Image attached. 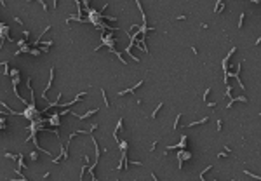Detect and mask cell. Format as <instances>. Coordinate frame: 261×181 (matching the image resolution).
I'll return each mask as SVG.
<instances>
[{"instance_id": "obj_1", "label": "cell", "mask_w": 261, "mask_h": 181, "mask_svg": "<svg viewBox=\"0 0 261 181\" xmlns=\"http://www.w3.org/2000/svg\"><path fill=\"white\" fill-rule=\"evenodd\" d=\"M52 80H54V68H51V73H49V84L45 85V89H44V92H42V97L45 99V96H47V91L51 89V85H52Z\"/></svg>"}, {"instance_id": "obj_2", "label": "cell", "mask_w": 261, "mask_h": 181, "mask_svg": "<svg viewBox=\"0 0 261 181\" xmlns=\"http://www.w3.org/2000/svg\"><path fill=\"white\" fill-rule=\"evenodd\" d=\"M97 111H99V110H97V108H94V110H89V111H87V113H84V115H78V113H75V111H71V115H75L77 118H82V120H84V118H87V117H91V115H94V113H97Z\"/></svg>"}, {"instance_id": "obj_3", "label": "cell", "mask_w": 261, "mask_h": 181, "mask_svg": "<svg viewBox=\"0 0 261 181\" xmlns=\"http://www.w3.org/2000/svg\"><path fill=\"white\" fill-rule=\"evenodd\" d=\"M235 101H242V103H247L249 99H247L246 96H237V97H232V99H230V103L226 105V108H232V105H233Z\"/></svg>"}, {"instance_id": "obj_4", "label": "cell", "mask_w": 261, "mask_h": 181, "mask_svg": "<svg viewBox=\"0 0 261 181\" xmlns=\"http://www.w3.org/2000/svg\"><path fill=\"white\" fill-rule=\"evenodd\" d=\"M141 85H143V80H139V82H137V84H134L132 87H129V89H125V91H120L118 94H120V96H122V94H127V92H134V91H136L137 87H141Z\"/></svg>"}, {"instance_id": "obj_5", "label": "cell", "mask_w": 261, "mask_h": 181, "mask_svg": "<svg viewBox=\"0 0 261 181\" xmlns=\"http://www.w3.org/2000/svg\"><path fill=\"white\" fill-rule=\"evenodd\" d=\"M186 139H188L186 136H181V143H178V145H174V146H169L167 150H174V148H185V146H186ZM167 150H165V152H167Z\"/></svg>"}, {"instance_id": "obj_6", "label": "cell", "mask_w": 261, "mask_h": 181, "mask_svg": "<svg viewBox=\"0 0 261 181\" xmlns=\"http://www.w3.org/2000/svg\"><path fill=\"white\" fill-rule=\"evenodd\" d=\"M209 120V117H204V118H200V120H197V122H190L186 127H195V125H200V124H204V122H207Z\"/></svg>"}, {"instance_id": "obj_7", "label": "cell", "mask_w": 261, "mask_h": 181, "mask_svg": "<svg viewBox=\"0 0 261 181\" xmlns=\"http://www.w3.org/2000/svg\"><path fill=\"white\" fill-rule=\"evenodd\" d=\"M118 146H120V152H127V146H129V143L125 141V139H122V141H118Z\"/></svg>"}, {"instance_id": "obj_8", "label": "cell", "mask_w": 261, "mask_h": 181, "mask_svg": "<svg viewBox=\"0 0 261 181\" xmlns=\"http://www.w3.org/2000/svg\"><path fill=\"white\" fill-rule=\"evenodd\" d=\"M120 127H122V118L117 122V127H115V131H113V138H115V139H117V132L120 131Z\"/></svg>"}, {"instance_id": "obj_9", "label": "cell", "mask_w": 261, "mask_h": 181, "mask_svg": "<svg viewBox=\"0 0 261 181\" xmlns=\"http://www.w3.org/2000/svg\"><path fill=\"white\" fill-rule=\"evenodd\" d=\"M211 169H212V166H209V167H206V169H204L202 172H200V179H202V181H206V172H209Z\"/></svg>"}, {"instance_id": "obj_10", "label": "cell", "mask_w": 261, "mask_h": 181, "mask_svg": "<svg viewBox=\"0 0 261 181\" xmlns=\"http://www.w3.org/2000/svg\"><path fill=\"white\" fill-rule=\"evenodd\" d=\"M101 96H103V99H105V105L110 108V101H108V97H106V92H105V89H101Z\"/></svg>"}, {"instance_id": "obj_11", "label": "cell", "mask_w": 261, "mask_h": 181, "mask_svg": "<svg viewBox=\"0 0 261 181\" xmlns=\"http://www.w3.org/2000/svg\"><path fill=\"white\" fill-rule=\"evenodd\" d=\"M244 19H246V12H242V14H240V19H238V28H242V25H244Z\"/></svg>"}, {"instance_id": "obj_12", "label": "cell", "mask_w": 261, "mask_h": 181, "mask_svg": "<svg viewBox=\"0 0 261 181\" xmlns=\"http://www.w3.org/2000/svg\"><path fill=\"white\" fill-rule=\"evenodd\" d=\"M162 106H164V103H158V106H157V108H155V111H153V113H151V117H153V118H155V117H157V113H158V111H160V108H162Z\"/></svg>"}, {"instance_id": "obj_13", "label": "cell", "mask_w": 261, "mask_h": 181, "mask_svg": "<svg viewBox=\"0 0 261 181\" xmlns=\"http://www.w3.org/2000/svg\"><path fill=\"white\" fill-rule=\"evenodd\" d=\"M5 157H7V158H12V160L19 158V155H16V153H9V152H5Z\"/></svg>"}, {"instance_id": "obj_14", "label": "cell", "mask_w": 261, "mask_h": 181, "mask_svg": "<svg viewBox=\"0 0 261 181\" xmlns=\"http://www.w3.org/2000/svg\"><path fill=\"white\" fill-rule=\"evenodd\" d=\"M30 158L33 160V162H37V160H38V153H37V152H31V153H30Z\"/></svg>"}, {"instance_id": "obj_15", "label": "cell", "mask_w": 261, "mask_h": 181, "mask_svg": "<svg viewBox=\"0 0 261 181\" xmlns=\"http://www.w3.org/2000/svg\"><path fill=\"white\" fill-rule=\"evenodd\" d=\"M179 118H181V113H179V115L176 117V120H174V125H172V129H174V131L178 129V124H179Z\"/></svg>"}, {"instance_id": "obj_16", "label": "cell", "mask_w": 261, "mask_h": 181, "mask_svg": "<svg viewBox=\"0 0 261 181\" xmlns=\"http://www.w3.org/2000/svg\"><path fill=\"white\" fill-rule=\"evenodd\" d=\"M244 174H247V176H251V178H254V179H258V181H259V179H261V178H259V176H258V174H251V172H249V171H244Z\"/></svg>"}, {"instance_id": "obj_17", "label": "cell", "mask_w": 261, "mask_h": 181, "mask_svg": "<svg viewBox=\"0 0 261 181\" xmlns=\"http://www.w3.org/2000/svg\"><path fill=\"white\" fill-rule=\"evenodd\" d=\"M16 44H17L19 47H23V45H26V40H25V38H21V40H17Z\"/></svg>"}, {"instance_id": "obj_18", "label": "cell", "mask_w": 261, "mask_h": 181, "mask_svg": "<svg viewBox=\"0 0 261 181\" xmlns=\"http://www.w3.org/2000/svg\"><path fill=\"white\" fill-rule=\"evenodd\" d=\"M221 127H223V120H218V131H221Z\"/></svg>"}, {"instance_id": "obj_19", "label": "cell", "mask_w": 261, "mask_h": 181, "mask_svg": "<svg viewBox=\"0 0 261 181\" xmlns=\"http://www.w3.org/2000/svg\"><path fill=\"white\" fill-rule=\"evenodd\" d=\"M7 181H30V179H26V178H19V179H7Z\"/></svg>"}, {"instance_id": "obj_20", "label": "cell", "mask_w": 261, "mask_h": 181, "mask_svg": "<svg viewBox=\"0 0 261 181\" xmlns=\"http://www.w3.org/2000/svg\"><path fill=\"white\" fill-rule=\"evenodd\" d=\"M209 92H211V87H209V89H206V92H204V101H206V97L209 96Z\"/></svg>"}, {"instance_id": "obj_21", "label": "cell", "mask_w": 261, "mask_h": 181, "mask_svg": "<svg viewBox=\"0 0 261 181\" xmlns=\"http://www.w3.org/2000/svg\"><path fill=\"white\" fill-rule=\"evenodd\" d=\"M206 105H207V106H211V108H214V106H216V103H214V101H211V103H209V101H206Z\"/></svg>"}, {"instance_id": "obj_22", "label": "cell", "mask_w": 261, "mask_h": 181, "mask_svg": "<svg viewBox=\"0 0 261 181\" xmlns=\"http://www.w3.org/2000/svg\"><path fill=\"white\" fill-rule=\"evenodd\" d=\"M23 37H25V38L30 37V31H28V30H23Z\"/></svg>"}, {"instance_id": "obj_23", "label": "cell", "mask_w": 261, "mask_h": 181, "mask_svg": "<svg viewBox=\"0 0 261 181\" xmlns=\"http://www.w3.org/2000/svg\"><path fill=\"white\" fill-rule=\"evenodd\" d=\"M218 157H219V158H223V157H228V153H223V152H221V153H218Z\"/></svg>"}, {"instance_id": "obj_24", "label": "cell", "mask_w": 261, "mask_h": 181, "mask_svg": "<svg viewBox=\"0 0 261 181\" xmlns=\"http://www.w3.org/2000/svg\"><path fill=\"white\" fill-rule=\"evenodd\" d=\"M5 129V124H2V122H0V131H4Z\"/></svg>"}, {"instance_id": "obj_25", "label": "cell", "mask_w": 261, "mask_h": 181, "mask_svg": "<svg viewBox=\"0 0 261 181\" xmlns=\"http://www.w3.org/2000/svg\"><path fill=\"white\" fill-rule=\"evenodd\" d=\"M151 178H153V181H158V179H157V176H155V172H151Z\"/></svg>"}, {"instance_id": "obj_26", "label": "cell", "mask_w": 261, "mask_h": 181, "mask_svg": "<svg viewBox=\"0 0 261 181\" xmlns=\"http://www.w3.org/2000/svg\"><path fill=\"white\" fill-rule=\"evenodd\" d=\"M212 181H218V179H212Z\"/></svg>"}, {"instance_id": "obj_27", "label": "cell", "mask_w": 261, "mask_h": 181, "mask_svg": "<svg viewBox=\"0 0 261 181\" xmlns=\"http://www.w3.org/2000/svg\"><path fill=\"white\" fill-rule=\"evenodd\" d=\"M230 181H235V179H230Z\"/></svg>"}]
</instances>
